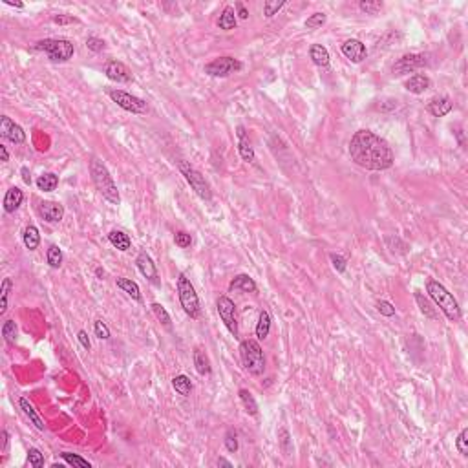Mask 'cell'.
<instances>
[{
    "label": "cell",
    "mask_w": 468,
    "mask_h": 468,
    "mask_svg": "<svg viewBox=\"0 0 468 468\" xmlns=\"http://www.w3.org/2000/svg\"><path fill=\"white\" fill-rule=\"evenodd\" d=\"M349 156L366 171H386L395 161L388 141L370 130H358L353 134L349 141Z\"/></svg>",
    "instance_id": "obj_1"
},
{
    "label": "cell",
    "mask_w": 468,
    "mask_h": 468,
    "mask_svg": "<svg viewBox=\"0 0 468 468\" xmlns=\"http://www.w3.org/2000/svg\"><path fill=\"white\" fill-rule=\"evenodd\" d=\"M90 174H92V181H94L95 188L101 192V196L104 198V200L110 201V203H114V205L121 203L117 185L114 183L110 172H108V168L104 166V163H102L101 159H97V158L90 159Z\"/></svg>",
    "instance_id": "obj_2"
},
{
    "label": "cell",
    "mask_w": 468,
    "mask_h": 468,
    "mask_svg": "<svg viewBox=\"0 0 468 468\" xmlns=\"http://www.w3.org/2000/svg\"><path fill=\"white\" fill-rule=\"evenodd\" d=\"M426 289H428L430 298L434 300L435 304H437L439 307H441V311H443L444 316H446L450 322H457V320L461 318L459 304H457V300L454 298V294H452L443 284H439V282H435V280H428Z\"/></svg>",
    "instance_id": "obj_3"
},
{
    "label": "cell",
    "mask_w": 468,
    "mask_h": 468,
    "mask_svg": "<svg viewBox=\"0 0 468 468\" xmlns=\"http://www.w3.org/2000/svg\"><path fill=\"white\" fill-rule=\"evenodd\" d=\"M240 357L242 364L251 375H262L265 371V357L260 344L252 338H247L240 344Z\"/></svg>",
    "instance_id": "obj_4"
},
{
    "label": "cell",
    "mask_w": 468,
    "mask_h": 468,
    "mask_svg": "<svg viewBox=\"0 0 468 468\" xmlns=\"http://www.w3.org/2000/svg\"><path fill=\"white\" fill-rule=\"evenodd\" d=\"M35 50L44 51L53 62H66L75 53V48L68 38H44L35 44Z\"/></svg>",
    "instance_id": "obj_5"
},
{
    "label": "cell",
    "mask_w": 468,
    "mask_h": 468,
    "mask_svg": "<svg viewBox=\"0 0 468 468\" xmlns=\"http://www.w3.org/2000/svg\"><path fill=\"white\" fill-rule=\"evenodd\" d=\"M178 294H179V302H181V307L183 311L187 313L190 318H198L200 316V298H198V293L194 289V285L190 284L187 276L183 272L178 276Z\"/></svg>",
    "instance_id": "obj_6"
},
{
    "label": "cell",
    "mask_w": 468,
    "mask_h": 468,
    "mask_svg": "<svg viewBox=\"0 0 468 468\" xmlns=\"http://www.w3.org/2000/svg\"><path fill=\"white\" fill-rule=\"evenodd\" d=\"M179 171H181V174L185 176V179H187V183L192 187V190L196 192L201 200L210 201V198H212L210 185L207 183V179H205L203 176H201L200 172L196 171V168H192L188 163L181 161V163H179Z\"/></svg>",
    "instance_id": "obj_7"
},
{
    "label": "cell",
    "mask_w": 468,
    "mask_h": 468,
    "mask_svg": "<svg viewBox=\"0 0 468 468\" xmlns=\"http://www.w3.org/2000/svg\"><path fill=\"white\" fill-rule=\"evenodd\" d=\"M108 95H110V99L117 104V107H121L126 112H132V114H145V112L148 110V107H146V102L143 101V99L128 94V92H123V90H110Z\"/></svg>",
    "instance_id": "obj_8"
},
{
    "label": "cell",
    "mask_w": 468,
    "mask_h": 468,
    "mask_svg": "<svg viewBox=\"0 0 468 468\" xmlns=\"http://www.w3.org/2000/svg\"><path fill=\"white\" fill-rule=\"evenodd\" d=\"M242 68L243 64L234 57H218L205 66V73H209L212 77H227L234 72H240Z\"/></svg>",
    "instance_id": "obj_9"
},
{
    "label": "cell",
    "mask_w": 468,
    "mask_h": 468,
    "mask_svg": "<svg viewBox=\"0 0 468 468\" xmlns=\"http://www.w3.org/2000/svg\"><path fill=\"white\" fill-rule=\"evenodd\" d=\"M216 306H218V315H220L222 322L225 324V328L234 336H238V322H236V306H234V302L229 296H220Z\"/></svg>",
    "instance_id": "obj_10"
},
{
    "label": "cell",
    "mask_w": 468,
    "mask_h": 468,
    "mask_svg": "<svg viewBox=\"0 0 468 468\" xmlns=\"http://www.w3.org/2000/svg\"><path fill=\"white\" fill-rule=\"evenodd\" d=\"M428 64V55L424 53H410V55L400 57L395 64H393V75H405V73L415 72L419 68H424Z\"/></svg>",
    "instance_id": "obj_11"
},
{
    "label": "cell",
    "mask_w": 468,
    "mask_h": 468,
    "mask_svg": "<svg viewBox=\"0 0 468 468\" xmlns=\"http://www.w3.org/2000/svg\"><path fill=\"white\" fill-rule=\"evenodd\" d=\"M104 73H107V77L110 81H115V82L132 81V73H130V70H128L123 62H119V60H108L107 66H104Z\"/></svg>",
    "instance_id": "obj_12"
},
{
    "label": "cell",
    "mask_w": 468,
    "mask_h": 468,
    "mask_svg": "<svg viewBox=\"0 0 468 468\" xmlns=\"http://www.w3.org/2000/svg\"><path fill=\"white\" fill-rule=\"evenodd\" d=\"M136 264H137V269L141 271V274L146 278L148 282H152V284H159L158 280V269H156V264L152 262V258H150V254H146L145 251L139 252L136 258Z\"/></svg>",
    "instance_id": "obj_13"
},
{
    "label": "cell",
    "mask_w": 468,
    "mask_h": 468,
    "mask_svg": "<svg viewBox=\"0 0 468 468\" xmlns=\"http://www.w3.org/2000/svg\"><path fill=\"white\" fill-rule=\"evenodd\" d=\"M342 53H344L351 62L358 64L366 59V46H364L360 40H357V38H349V40H346V42L342 44Z\"/></svg>",
    "instance_id": "obj_14"
},
{
    "label": "cell",
    "mask_w": 468,
    "mask_h": 468,
    "mask_svg": "<svg viewBox=\"0 0 468 468\" xmlns=\"http://www.w3.org/2000/svg\"><path fill=\"white\" fill-rule=\"evenodd\" d=\"M38 214L48 223H57L62 220L64 207L60 203H55V201H42V203L38 205Z\"/></svg>",
    "instance_id": "obj_15"
},
{
    "label": "cell",
    "mask_w": 468,
    "mask_h": 468,
    "mask_svg": "<svg viewBox=\"0 0 468 468\" xmlns=\"http://www.w3.org/2000/svg\"><path fill=\"white\" fill-rule=\"evenodd\" d=\"M236 134H238V152H240V156H242L243 161L252 163L254 161V148H252L251 141H249V137H247L245 128L238 126L236 128Z\"/></svg>",
    "instance_id": "obj_16"
},
{
    "label": "cell",
    "mask_w": 468,
    "mask_h": 468,
    "mask_svg": "<svg viewBox=\"0 0 468 468\" xmlns=\"http://www.w3.org/2000/svg\"><path fill=\"white\" fill-rule=\"evenodd\" d=\"M454 104L448 97H434L428 102V112H430L434 117H444L446 114H450Z\"/></svg>",
    "instance_id": "obj_17"
},
{
    "label": "cell",
    "mask_w": 468,
    "mask_h": 468,
    "mask_svg": "<svg viewBox=\"0 0 468 468\" xmlns=\"http://www.w3.org/2000/svg\"><path fill=\"white\" fill-rule=\"evenodd\" d=\"M229 289L230 291H243V293H256V282L252 280L249 274H238L234 276L229 284Z\"/></svg>",
    "instance_id": "obj_18"
},
{
    "label": "cell",
    "mask_w": 468,
    "mask_h": 468,
    "mask_svg": "<svg viewBox=\"0 0 468 468\" xmlns=\"http://www.w3.org/2000/svg\"><path fill=\"white\" fill-rule=\"evenodd\" d=\"M22 200H24V194L20 188L11 187L4 196V210L8 214H13L22 205Z\"/></svg>",
    "instance_id": "obj_19"
},
{
    "label": "cell",
    "mask_w": 468,
    "mask_h": 468,
    "mask_svg": "<svg viewBox=\"0 0 468 468\" xmlns=\"http://www.w3.org/2000/svg\"><path fill=\"white\" fill-rule=\"evenodd\" d=\"M406 90H408L410 94H415V95H419V94H424L426 90L430 88V79L426 75H421V73H417V75H412L406 81Z\"/></svg>",
    "instance_id": "obj_20"
},
{
    "label": "cell",
    "mask_w": 468,
    "mask_h": 468,
    "mask_svg": "<svg viewBox=\"0 0 468 468\" xmlns=\"http://www.w3.org/2000/svg\"><path fill=\"white\" fill-rule=\"evenodd\" d=\"M18 405H20L22 412L26 413V417H28L31 422H33V424H35V428H37V430H40V432H44V430H46V424H44L42 417H40V415H38V413L35 412V408L30 405V400H28V399H24V397H22V399L18 400Z\"/></svg>",
    "instance_id": "obj_21"
},
{
    "label": "cell",
    "mask_w": 468,
    "mask_h": 468,
    "mask_svg": "<svg viewBox=\"0 0 468 468\" xmlns=\"http://www.w3.org/2000/svg\"><path fill=\"white\" fill-rule=\"evenodd\" d=\"M117 287H119L123 293H126L132 300L141 302V289L134 280H130V278H117Z\"/></svg>",
    "instance_id": "obj_22"
},
{
    "label": "cell",
    "mask_w": 468,
    "mask_h": 468,
    "mask_svg": "<svg viewBox=\"0 0 468 468\" xmlns=\"http://www.w3.org/2000/svg\"><path fill=\"white\" fill-rule=\"evenodd\" d=\"M309 55L313 59V62L320 68H326L329 64V51L322 46V44H313L309 50Z\"/></svg>",
    "instance_id": "obj_23"
},
{
    "label": "cell",
    "mask_w": 468,
    "mask_h": 468,
    "mask_svg": "<svg viewBox=\"0 0 468 468\" xmlns=\"http://www.w3.org/2000/svg\"><path fill=\"white\" fill-rule=\"evenodd\" d=\"M108 240H110V243L115 247V249H119V251H128L130 247H132V240L128 238V234H124L123 230H112L110 234H108Z\"/></svg>",
    "instance_id": "obj_24"
},
{
    "label": "cell",
    "mask_w": 468,
    "mask_h": 468,
    "mask_svg": "<svg viewBox=\"0 0 468 468\" xmlns=\"http://www.w3.org/2000/svg\"><path fill=\"white\" fill-rule=\"evenodd\" d=\"M218 28H220V30H225V31L236 28V13H234V8L227 6V8L223 9V13L220 15V18H218Z\"/></svg>",
    "instance_id": "obj_25"
},
{
    "label": "cell",
    "mask_w": 468,
    "mask_h": 468,
    "mask_svg": "<svg viewBox=\"0 0 468 468\" xmlns=\"http://www.w3.org/2000/svg\"><path fill=\"white\" fill-rule=\"evenodd\" d=\"M57 185H59V178H57L53 172H44V174L38 176V179H37L38 190L51 192V190H55Z\"/></svg>",
    "instance_id": "obj_26"
},
{
    "label": "cell",
    "mask_w": 468,
    "mask_h": 468,
    "mask_svg": "<svg viewBox=\"0 0 468 468\" xmlns=\"http://www.w3.org/2000/svg\"><path fill=\"white\" fill-rule=\"evenodd\" d=\"M194 366L200 375H209L210 373V360L207 357L205 351L201 349H194Z\"/></svg>",
    "instance_id": "obj_27"
},
{
    "label": "cell",
    "mask_w": 468,
    "mask_h": 468,
    "mask_svg": "<svg viewBox=\"0 0 468 468\" xmlns=\"http://www.w3.org/2000/svg\"><path fill=\"white\" fill-rule=\"evenodd\" d=\"M269 331H271V315H269L267 311H262L258 324H256V336H258L260 341H264V338H267Z\"/></svg>",
    "instance_id": "obj_28"
},
{
    "label": "cell",
    "mask_w": 468,
    "mask_h": 468,
    "mask_svg": "<svg viewBox=\"0 0 468 468\" xmlns=\"http://www.w3.org/2000/svg\"><path fill=\"white\" fill-rule=\"evenodd\" d=\"M172 386H174V390L179 395L183 397H188L192 392V382L187 375H176L174 379H172Z\"/></svg>",
    "instance_id": "obj_29"
},
{
    "label": "cell",
    "mask_w": 468,
    "mask_h": 468,
    "mask_svg": "<svg viewBox=\"0 0 468 468\" xmlns=\"http://www.w3.org/2000/svg\"><path fill=\"white\" fill-rule=\"evenodd\" d=\"M40 243V234H38V229L35 225H28L24 229V245L30 249V251H35Z\"/></svg>",
    "instance_id": "obj_30"
},
{
    "label": "cell",
    "mask_w": 468,
    "mask_h": 468,
    "mask_svg": "<svg viewBox=\"0 0 468 468\" xmlns=\"http://www.w3.org/2000/svg\"><path fill=\"white\" fill-rule=\"evenodd\" d=\"M240 400H242L243 408L249 415H256L258 413V405H256L254 397L249 390H240Z\"/></svg>",
    "instance_id": "obj_31"
},
{
    "label": "cell",
    "mask_w": 468,
    "mask_h": 468,
    "mask_svg": "<svg viewBox=\"0 0 468 468\" xmlns=\"http://www.w3.org/2000/svg\"><path fill=\"white\" fill-rule=\"evenodd\" d=\"M13 287L11 278H4L2 285H0V315H4L8 311V300H9V291Z\"/></svg>",
    "instance_id": "obj_32"
},
{
    "label": "cell",
    "mask_w": 468,
    "mask_h": 468,
    "mask_svg": "<svg viewBox=\"0 0 468 468\" xmlns=\"http://www.w3.org/2000/svg\"><path fill=\"white\" fill-rule=\"evenodd\" d=\"M415 300H417L419 307H421L422 315L428 316V318H437V311H435V307L432 306V302L428 300V298H424L421 293L415 294Z\"/></svg>",
    "instance_id": "obj_33"
},
{
    "label": "cell",
    "mask_w": 468,
    "mask_h": 468,
    "mask_svg": "<svg viewBox=\"0 0 468 468\" xmlns=\"http://www.w3.org/2000/svg\"><path fill=\"white\" fill-rule=\"evenodd\" d=\"M46 260L48 264H50V267L59 269L60 264H62V251L57 245H50V249L46 252Z\"/></svg>",
    "instance_id": "obj_34"
},
{
    "label": "cell",
    "mask_w": 468,
    "mask_h": 468,
    "mask_svg": "<svg viewBox=\"0 0 468 468\" xmlns=\"http://www.w3.org/2000/svg\"><path fill=\"white\" fill-rule=\"evenodd\" d=\"M150 307H152V313L156 315V318H158L159 322H161L163 326H165V328H171V326H172V320H171V315L166 313L165 307H163L161 304H158V302H154Z\"/></svg>",
    "instance_id": "obj_35"
},
{
    "label": "cell",
    "mask_w": 468,
    "mask_h": 468,
    "mask_svg": "<svg viewBox=\"0 0 468 468\" xmlns=\"http://www.w3.org/2000/svg\"><path fill=\"white\" fill-rule=\"evenodd\" d=\"M358 8L364 13H368V15H377L382 9V2L380 0H362L360 4H358Z\"/></svg>",
    "instance_id": "obj_36"
},
{
    "label": "cell",
    "mask_w": 468,
    "mask_h": 468,
    "mask_svg": "<svg viewBox=\"0 0 468 468\" xmlns=\"http://www.w3.org/2000/svg\"><path fill=\"white\" fill-rule=\"evenodd\" d=\"M278 443H280V448L282 452H284V456H291V450H293V446H291V437H289V432L285 430V428H282L280 432H278Z\"/></svg>",
    "instance_id": "obj_37"
},
{
    "label": "cell",
    "mask_w": 468,
    "mask_h": 468,
    "mask_svg": "<svg viewBox=\"0 0 468 468\" xmlns=\"http://www.w3.org/2000/svg\"><path fill=\"white\" fill-rule=\"evenodd\" d=\"M2 335H4L8 344H15V338H17V326H15L13 320H6V324L2 326Z\"/></svg>",
    "instance_id": "obj_38"
},
{
    "label": "cell",
    "mask_w": 468,
    "mask_h": 468,
    "mask_svg": "<svg viewBox=\"0 0 468 468\" xmlns=\"http://www.w3.org/2000/svg\"><path fill=\"white\" fill-rule=\"evenodd\" d=\"M284 6H285V0H280V2H278V0H267V2L264 4V15L267 18L274 17V15H276V13L280 11Z\"/></svg>",
    "instance_id": "obj_39"
},
{
    "label": "cell",
    "mask_w": 468,
    "mask_h": 468,
    "mask_svg": "<svg viewBox=\"0 0 468 468\" xmlns=\"http://www.w3.org/2000/svg\"><path fill=\"white\" fill-rule=\"evenodd\" d=\"M60 457H62L64 461L68 464H72V466H81V468H90V463L86 459H82V457L75 456V454H70V452H62L60 454Z\"/></svg>",
    "instance_id": "obj_40"
},
{
    "label": "cell",
    "mask_w": 468,
    "mask_h": 468,
    "mask_svg": "<svg viewBox=\"0 0 468 468\" xmlns=\"http://www.w3.org/2000/svg\"><path fill=\"white\" fill-rule=\"evenodd\" d=\"M326 20H328V17H326L324 13H313V15L306 20V28L316 30V28H322V26L326 24Z\"/></svg>",
    "instance_id": "obj_41"
},
{
    "label": "cell",
    "mask_w": 468,
    "mask_h": 468,
    "mask_svg": "<svg viewBox=\"0 0 468 468\" xmlns=\"http://www.w3.org/2000/svg\"><path fill=\"white\" fill-rule=\"evenodd\" d=\"M8 139L11 141V143H15V145H22L26 141V132L22 130L20 124H13L11 132H9Z\"/></svg>",
    "instance_id": "obj_42"
},
{
    "label": "cell",
    "mask_w": 468,
    "mask_h": 468,
    "mask_svg": "<svg viewBox=\"0 0 468 468\" xmlns=\"http://www.w3.org/2000/svg\"><path fill=\"white\" fill-rule=\"evenodd\" d=\"M28 461L33 468H42L44 466V456L40 454V450L37 448H30L28 450Z\"/></svg>",
    "instance_id": "obj_43"
},
{
    "label": "cell",
    "mask_w": 468,
    "mask_h": 468,
    "mask_svg": "<svg viewBox=\"0 0 468 468\" xmlns=\"http://www.w3.org/2000/svg\"><path fill=\"white\" fill-rule=\"evenodd\" d=\"M456 446L461 456H468V428H463V432H461L456 441Z\"/></svg>",
    "instance_id": "obj_44"
},
{
    "label": "cell",
    "mask_w": 468,
    "mask_h": 468,
    "mask_svg": "<svg viewBox=\"0 0 468 468\" xmlns=\"http://www.w3.org/2000/svg\"><path fill=\"white\" fill-rule=\"evenodd\" d=\"M94 331H95V335L101 338V341H107V338H110V329H108V326L102 322V320H95Z\"/></svg>",
    "instance_id": "obj_45"
},
{
    "label": "cell",
    "mask_w": 468,
    "mask_h": 468,
    "mask_svg": "<svg viewBox=\"0 0 468 468\" xmlns=\"http://www.w3.org/2000/svg\"><path fill=\"white\" fill-rule=\"evenodd\" d=\"M174 242H176V245L181 247V249H187V247H190L192 238H190V234L183 232V230H179V232H176Z\"/></svg>",
    "instance_id": "obj_46"
},
{
    "label": "cell",
    "mask_w": 468,
    "mask_h": 468,
    "mask_svg": "<svg viewBox=\"0 0 468 468\" xmlns=\"http://www.w3.org/2000/svg\"><path fill=\"white\" fill-rule=\"evenodd\" d=\"M13 124H15V123L9 119L8 115H2V119H0V136L4 137V139H8V136H9V132H11Z\"/></svg>",
    "instance_id": "obj_47"
},
{
    "label": "cell",
    "mask_w": 468,
    "mask_h": 468,
    "mask_svg": "<svg viewBox=\"0 0 468 468\" xmlns=\"http://www.w3.org/2000/svg\"><path fill=\"white\" fill-rule=\"evenodd\" d=\"M377 309H379V313L384 316L395 315V307H393L390 302H386V300H379V302H377Z\"/></svg>",
    "instance_id": "obj_48"
},
{
    "label": "cell",
    "mask_w": 468,
    "mask_h": 468,
    "mask_svg": "<svg viewBox=\"0 0 468 468\" xmlns=\"http://www.w3.org/2000/svg\"><path fill=\"white\" fill-rule=\"evenodd\" d=\"M225 448L229 452H236L238 450V439H236V432L229 430L225 435Z\"/></svg>",
    "instance_id": "obj_49"
},
{
    "label": "cell",
    "mask_w": 468,
    "mask_h": 468,
    "mask_svg": "<svg viewBox=\"0 0 468 468\" xmlns=\"http://www.w3.org/2000/svg\"><path fill=\"white\" fill-rule=\"evenodd\" d=\"M86 46H88V50L97 53V51L104 50V40H101V38H97V37H88L86 38Z\"/></svg>",
    "instance_id": "obj_50"
},
{
    "label": "cell",
    "mask_w": 468,
    "mask_h": 468,
    "mask_svg": "<svg viewBox=\"0 0 468 468\" xmlns=\"http://www.w3.org/2000/svg\"><path fill=\"white\" fill-rule=\"evenodd\" d=\"M331 264L335 267L336 272H344L346 271V258L341 254H331Z\"/></svg>",
    "instance_id": "obj_51"
},
{
    "label": "cell",
    "mask_w": 468,
    "mask_h": 468,
    "mask_svg": "<svg viewBox=\"0 0 468 468\" xmlns=\"http://www.w3.org/2000/svg\"><path fill=\"white\" fill-rule=\"evenodd\" d=\"M53 22L64 26V24H75V22H79V20H77L75 17H70V15H55V17H53Z\"/></svg>",
    "instance_id": "obj_52"
},
{
    "label": "cell",
    "mask_w": 468,
    "mask_h": 468,
    "mask_svg": "<svg viewBox=\"0 0 468 468\" xmlns=\"http://www.w3.org/2000/svg\"><path fill=\"white\" fill-rule=\"evenodd\" d=\"M77 338H79V342H81V346H82L84 349H90V348H92V344H90V338H88V333H86V331H79Z\"/></svg>",
    "instance_id": "obj_53"
},
{
    "label": "cell",
    "mask_w": 468,
    "mask_h": 468,
    "mask_svg": "<svg viewBox=\"0 0 468 468\" xmlns=\"http://www.w3.org/2000/svg\"><path fill=\"white\" fill-rule=\"evenodd\" d=\"M236 8H238V15H240V18H243V20H245V18H249V11H247V9L243 8V4H238V6H236Z\"/></svg>",
    "instance_id": "obj_54"
},
{
    "label": "cell",
    "mask_w": 468,
    "mask_h": 468,
    "mask_svg": "<svg viewBox=\"0 0 468 468\" xmlns=\"http://www.w3.org/2000/svg\"><path fill=\"white\" fill-rule=\"evenodd\" d=\"M22 179H24V183L26 185H31V176H30V171L28 168H22Z\"/></svg>",
    "instance_id": "obj_55"
},
{
    "label": "cell",
    "mask_w": 468,
    "mask_h": 468,
    "mask_svg": "<svg viewBox=\"0 0 468 468\" xmlns=\"http://www.w3.org/2000/svg\"><path fill=\"white\" fill-rule=\"evenodd\" d=\"M0 437H2V452H6V448H8V437H9V434L6 430H2Z\"/></svg>",
    "instance_id": "obj_56"
},
{
    "label": "cell",
    "mask_w": 468,
    "mask_h": 468,
    "mask_svg": "<svg viewBox=\"0 0 468 468\" xmlns=\"http://www.w3.org/2000/svg\"><path fill=\"white\" fill-rule=\"evenodd\" d=\"M0 156H2V161H9V154H8V148H6L4 145H0Z\"/></svg>",
    "instance_id": "obj_57"
},
{
    "label": "cell",
    "mask_w": 468,
    "mask_h": 468,
    "mask_svg": "<svg viewBox=\"0 0 468 468\" xmlns=\"http://www.w3.org/2000/svg\"><path fill=\"white\" fill-rule=\"evenodd\" d=\"M6 4H8V6H15V8H18V9L24 8V4H22V2H11V0H6Z\"/></svg>",
    "instance_id": "obj_58"
},
{
    "label": "cell",
    "mask_w": 468,
    "mask_h": 468,
    "mask_svg": "<svg viewBox=\"0 0 468 468\" xmlns=\"http://www.w3.org/2000/svg\"><path fill=\"white\" fill-rule=\"evenodd\" d=\"M218 466H232V464H230L227 459H223V457H220V459H218Z\"/></svg>",
    "instance_id": "obj_59"
},
{
    "label": "cell",
    "mask_w": 468,
    "mask_h": 468,
    "mask_svg": "<svg viewBox=\"0 0 468 468\" xmlns=\"http://www.w3.org/2000/svg\"><path fill=\"white\" fill-rule=\"evenodd\" d=\"M456 134H457V137H459V143H461V145H463V146H464V137H463V130H457V132H456Z\"/></svg>",
    "instance_id": "obj_60"
}]
</instances>
